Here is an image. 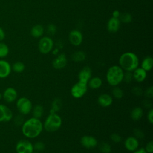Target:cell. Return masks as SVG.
I'll return each mask as SVG.
<instances>
[{"label":"cell","mask_w":153,"mask_h":153,"mask_svg":"<svg viewBox=\"0 0 153 153\" xmlns=\"http://www.w3.org/2000/svg\"><path fill=\"white\" fill-rule=\"evenodd\" d=\"M42 130V123L39 119L34 117L26 120L22 125V134L29 139L37 137L40 135Z\"/></svg>","instance_id":"cell-1"},{"label":"cell","mask_w":153,"mask_h":153,"mask_svg":"<svg viewBox=\"0 0 153 153\" xmlns=\"http://www.w3.org/2000/svg\"><path fill=\"white\" fill-rule=\"evenodd\" d=\"M139 64L138 57L132 52H126L122 54L119 58V66L125 71L133 72L138 68Z\"/></svg>","instance_id":"cell-2"},{"label":"cell","mask_w":153,"mask_h":153,"mask_svg":"<svg viewBox=\"0 0 153 153\" xmlns=\"http://www.w3.org/2000/svg\"><path fill=\"white\" fill-rule=\"evenodd\" d=\"M124 71L118 65L111 66L107 71L106 78L108 83L112 86H118L123 80Z\"/></svg>","instance_id":"cell-3"},{"label":"cell","mask_w":153,"mask_h":153,"mask_svg":"<svg viewBox=\"0 0 153 153\" xmlns=\"http://www.w3.org/2000/svg\"><path fill=\"white\" fill-rule=\"evenodd\" d=\"M62 124V120L56 113H50L45 118L43 128L48 132L53 133L57 131Z\"/></svg>","instance_id":"cell-4"},{"label":"cell","mask_w":153,"mask_h":153,"mask_svg":"<svg viewBox=\"0 0 153 153\" xmlns=\"http://www.w3.org/2000/svg\"><path fill=\"white\" fill-rule=\"evenodd\" d=\"M16 108L22 115H27L32 111L33 106L29 98L21 97L16 101Z\"/></svg>","instance_id":"cell-5"},{"label":"cell","mask_w":153,"mask_h":153,"mask_svg":"<svg viewBox=\"0 0 153 153\" xmlns=\"http://www.w3.org/2000/svg\"><path fill=\"white\" fill-rule=\"evenodd\" d=\"M87 90V83L78 81L72 87L71 89V94L74 98L79 99L85 95Z\"/></svg>","instance_id":"cell-6"},{"label":"cell","mask_w":153,"mask_h":153,"mask_svg":"<svg viewBox=\"0 0 153 153\" xmlns=\"http://www.w3.org/2000/svg\"><path fill=\"white\" fill-rule=\"evenodd\" d=\"M16 151L17 153H33V144L27 139H21L16 145Z\"/></svg>","instance_id":"cell-7"},{"label":"cell","mask_w":153,"mask_h":153,"mask_svg":"<svg viewBox=\"0 0 153 153\" xmlns=\"http://www.w3.org/2000/svg\"><path fill=\"white\" fill-rule=\"evenodd\" d=\"M53 47V41L49 37L44 36L40 39L38 43V49L40 53L45 54L50 53Z\"/></svg>","instance_id":"cell-8"},{"label":"cell","mask_w":153,"mask_h":153,"mask_svg":"<svg viewBox=\"0 0 153 153\" xmlns=\"http://www.w3.org/2000/svg\"><path fill=\"white\" fill-rule=\"evenodd\" d=\"M13 117L12 111L5 105L0 104V123L11 121Z\"/></svg>","instance_id":"cell-9"},{"label":"cell","mask_w":153,"mask_h":153,"mask_svg":"<svg viewBox=\"0 0 153 153\" xmlns=\"http://www.w3.org/2000/svg\"><path fill=\"white\" fill-rule=\"evenodd\" d=\"M18 96L17 90L11 87H7L2 93V98L7 103H12L17 100Z\"/></svg>","instance_id":"cell-10"},{"label":"cell","mask_w":153,"mask_h":153,"mask_svg":"<svg viewBox=\"0 0 153 153\" xmlns=\"http://www.w3.org/2000/svg\"><path fill=\"white\" fill-rule=\"evenodd\" d=\"M80 142L82 146L87 149H92L97 146V139L92 136L85 135L83 136L80 140Z\"/></svg>","instance_id":"cell-11"},{"label":"cell","mask_w":153,"mask_h":153,"mask_svg":"<svg viewBox=\"0 0 153 153\" xmlns=\"http://www.w3.org/2000/svg\"><path fill=\"white\" fill-rule=\"evenodd\" d=\"M124 145L127 151L133 152L139 148V142L138 139L134 136H128L124 142Z\"/></svg>","instance_id":"cell-12"},{"label":"cell","mask_w":153,"mask_h":153,"mask_svg":"<svg viewBox=\"0 0 153 153\" xmlns=\"http://www.w3.org/2000/svg\"><path fill=\"white\" fill-rule=\"evenodd\" d=\"M12 69L10 63L7 60H0V78H5L8 77L11 72Z\"/></svg>","instance_id":"cell-13"},{"label":"cell","mask_w":153,"mask_h":153,"mask_svg":"<svg viewBox=\"0 0 153 153\" xmlns=\"http://www.w3.org/2000/svg\"><path fill=\"white\" fill-rule=\"evenodd\" d=\"M82 35L81 32L77 30H73L69 34V39L70 42L75 45L78 46L82 42Z\"/></svg>","instance_id":"cell-14"},{"label":"cell","mask_w":153,"mask_h":153,"mask_svg":"<svg viewBox=\"0 0 153 153\" xmlns=\"http://www.w3.org/2000/svg\"><path fill=\"white\" fill-rule=\"evenodd\" d=\"M67 65V59L65 54L62 53L58 55L53 61L52 65L56 69H62Z\"/></svg>","instance_id":"cell-15"},{"label":"cell","mask_w":153,"mask_h":153,"mask_svg":"<svg viewBox=\"0 0 153 153\" xmlns=\"http://www.w3.org/2000/svg\"><path fill=\"white\" fill-rule=\"evenodd\" d=\"M113 102L112 97L107 93H103L97 97L98 104L103 108H106L112 105Z\"/></svg>","instance_id":"cell-16"},{"label":"cell","mask_w":153,"mask_h":153,"mask_svg":"<svg viewBox=\"0 0 153 153\" xmlns=\"http://www.w3.org/2000/svg\"><path fill=\"white\" fill-rule=\"evenodd\" d=\"M78 81L87 83L91 78V70L88 66H85L82 68L78 73Z\"/></svg>","instance_id":"cell-17"},{"label":"cell","mask_w":153,"mask_h":153,"mask_svg":"<svg viewBox=\"0 0 153 153\" xmlns=\"http://www.w3.org/2000/svg\"><path fill=\"white\" fill-rule=\"evenodd\" d=\"M120 27V20L119 18H115L112 17L108 20L107 24V28L109 32L115 33L118 30Z\"/></svg>","instance_id":"cell-18"},{"label":"cell","mask_w":153,"mask_h":153,"mask_svg":"<svg viewBox=\"0 0 153 153\" xmlns=\"http://www.w3.org/2000/svg\"><path fill=\"white\" fill-rule=\"evenodd\" d=\"M133 79L137 82H143L146 78V71L143 69L142 68H137L133 72Z\"/></svg>","instance_id":"cell-19"},{"label":"cell","mask_w":153,"mask_h":153,"mask_svg":"<svg viewBox=\"0 0 153 153\" xmlns=\"http://www.w3.org/2000/svg\"><path fill=\"white\" fill-rule=\"evenodd\" d=\"M102 85V80L99 76H94L91 78L87 82L88 87L93 90L99 88Z\"/></svg>","instance_id":"cell-20"},{"label":"cell","mask_w":153,"mask_h":153,"mask_svg":"<svg viewBox=\"0 0 153 153\" xmlns=\"http://www.w3.org/2000/svg\"><path fill=\"white\" fill-rule=\"evenodd\" d=\"M153 66V59L151 56L145 57L142 61L141 67L145 71H149Z\"/></svg>","instance_id":"cell-21"},{"label":"cell","mask_w":153,"mask_h":153,"mask_svg":"<svg viewBox=\"0 0 153 153\" xmlns=\"http://www.w3.org/2000/svg\"><path fill=\"white\" fill-rule=\"evenodd\" d=\"M143 115V109L140 107L134 108L130 112V117L133 121H138L142 118Z\"/></svg>","instance_id":"cell-22"},{"label":"cell","mask_w":153,"mask_h":153,"mask_svg":"<svg viewBox=\"0 0 153 153\" xmlns=\"http://www.w3.org/2000/svg\"><path fill=\"white\" fill-rule=\"evenodd\" d=\"M44 32V28L40 25H36L33 26L30 30V34L34 38L41 36Z\"/></svg>","instance_id":"cell-23"},{"label":"cell","mask_w":153,"mask_h":153,"mask_svg":"<svg viewBox=\"0 0 153 153\" xmlns=\"http://www.w3.org/2000/svg\"><path fill=\"white\" fill-rule=\"evenodd\" d=\"M32 112L33 117L39 119L43 115L44 108L42 106L40 105H37L35 106L33 108H32Z\"/></svg>","instance_id":"cell-24"},{"label":"cell","mask_w":153,"mask_h":153,"mask_svg":"<svg viewBox=\"0 0 153 153\" xmlns=\"http://www.w3.org/2000/svg\"><path fill=\"white\" fill-rule=\"evenodd\" d=\"M85 54L82 51H78L74 53L71 56V59L75 62H82L85 59Z\"/></svg>","instance_id":"cell-25"},{"label":"cell","mask_w":153,"mask_h":153,"mask_svg":"<svg viewBox=\"0 0 153 153\" xmlns=\"http://www.w3.org/2000/svg\"><path fill=\"white\" fill-rule=\"evenodd\" d=\"M11 69L16 73H21L24 71L25 69V65L22 62H16L13 63L11 66Z\"/></svg>","instance_id":"cell-26"},{"label":"cell","mask_w":153,"mask_h":153,"mask_svg":"<svg viewBox=\"0 0 153 153\" xmlns=\"http://www.w3.org/2000/svg\"><path fill=\"white\" fill-rule=\"evenodd\" d=\"M112 96L115 99H120L123 98L124 93L123 90L121 88H120L117 86H115V87H114V88L112 90Z\"/></svg>","instance_id":"cell-27"},{"label":"cell","mask_w":153,"mask_h":153,"mask_svg":"<svg viewBox=\"0 0 153 153\" xmlns=\"http://www.w3.org/2000/svg\"><path fill=\"white\" fill-rule=\"evenodd\" d=\"M8 46L4 42L0 41V59L7 57L9 53Z\"/></svg>","instance_id":"cell-28"},{"label":"cell","mask_w":153,"mask_h":153,"mask_svg":"<svg viewBox=\"0 0 153 153\" xmlns=\"http://www.w3.org/2000/svg\"><path fill=\"white\" fill-rule=\"evenodd\" d=\"M62 105V102L60 99H56L52 102V106L50 113H56L57 111H59Z\"/></svg>","instance_id":"cell-29"},{"label":"cell","mask_w":153,"mask_h":153,"mask_svg":"<svg viewBox=\"0 0 153 153\" xmlns=\"http://www.w3.org/2000/svg\"><path fill=\"white\" fill-rule=\"evenodd\" d=\"M99 149L102 153H110L111 151V145L108 143L105 142H102L99 144Z\"/></svg>","instance_id":"cell-30"},{"label":"cell","mask_w":153,"mask_h":153,"mask_svg":"<svg viewBox=\"0 0 153 153\" xmlns=\"http://www.w3.org/2000/svg\"><path fill=\"white\" fill-rule=\"evenodd\" d=\"M133 79V74L132 72L129 71H126V72L124 73V76H123V80L126 83L129 84L131 82V81Z\"/></svg>","instance_id":"cell-31"},{"label":"cell","mask_w":153,"mask_h":153,"mask_svg":"<svg viewBox=\"0 0 153 153\" xmlns=\"http://www.w3.org/2000/svg\"><path fill=\"white\" fill-rule=\"evenodd\" d=\"M120 20L123 22H124V23H130L131 21V16L130 14L129 13H124L123 14H120Z\"/></svg>","instance_id":"cell-32"},{"label":"cell","mask_w":153,"mask_h":153,"mask_svg":"<svg viewBox=\"0 0 153 153\" xmlns=\"http://www.w3.org/2000/svg\"><path fill=\"white\" fill-rule=\"evenodd\" d=\"M33 146L34 150H36L37 152L42 151L45 148V144L41 141H38L36 143H35Z\"/></svg>","instance_id":"cell-33"},{"label":"cell","mask_w":153,"mask_h":153,"mask_svg":"<svg viewBox=\"0 0 153 153\" xmlns=\"http://www.w3.org/2000/svg\"><path fill=\"white\" fill-rule=\"evenodd\" d=\"M133 133L134 135V137L137 139H143L144 137V133L143 131L138 128H136L133 130Z\"/></svg>","instance_id":"cell-34"},{"label":"cell","mask_w":153,"mask_h":153,"mask_svg":"<svg viewBox=\"0 0 153 153\" xmlns=\"http://www.w3.org/2000/svg\"><path fill=\"white\" fill-rule=\"evenodd\" d=\"M110 139H111V140L113 142L116 143H120V142L121 141V140H122L121 136L119 134H118V133H112V134H111V136H110Z\"/></svg>","instance_id":"cell-35"},{"label":"cell","mask_w":153,"mask_h":153,"mask_svg":"<svg viewBox=\"0 0 153 153\" xmlns=\"http://www.w3.org/2000/svg\"><path fill=\"white\" fill-rule=\"evenodd\" d=\"M131 91H132V93L136 96H140L143 94L142 89L140 87H138V86L134 87L132 88Z\"/></svg>","instance_id":"cell-36"},{"label":"cell","mask_w":153,"mask_h":153,"mask_svg":"<svg viewBox=\"0 0 153 153\" xmlns=\"http://www.w3.org/2000/svg\"><path fill=\"white\" fill-rule=\"evenodd\" d=\"M145 96L147 99H151L153 97V87L150 86L145 91Z\"/></svg>","instance_id":"cell-37"},{"label":"cell","mask_w":153,"mask_h":153,"mask_svg":"<svg viewBox=\"0 0 153 153\" xmlns=\"http://www.w3.org/2000/svg\"><path fill=\"white\" fill-rule=\"evenodd\" d=\"M147 153H152L153 152V142L152 140H150L148 142L144 148Z\"/></svg>","instance_id":"cell-38"},{"label":"cell","mask_w":153,"mask_h":153,"mask_svg":"<svg viewBox=\"0 0 153 153\" xmlns=\"http://www.w3.org/2000/svg\"><path fill=\"white\" fill-rule=\"evenodd\" d=\"M147 119L148 122L152 124H153V109L152 108H150L147 114Z\"/></svg>","instance_id":"cell-39"},{"label":"cell","mask_w":153,"mask_h":153,"mask_svg":"<svg viewBox=\"0 0 153 153\" xmlns=\"http://www.w3.org/2000/svg\"><path fill=\"white\" fill-rule=\"evenodd\" d=\"M48 32L51 35H54L56 31V27L53 24H50L48 26Z\"/></svg>","instance_id":"cell-40"},{"label":"cell","mask_w":153,"mask_h":153,"mask_svg":"<svg viewBox=\"0 0 153 153\" xmlns=\"http://www.w3.org/2000/svg\"><path fill=\"white\" fill-rule=\"evenodd\" d=\"M25 121L23 120V118L22 117V115H18L17 117H16L15 118V120H14V122L16 123V125L17 126H19V125H22V124Z\"/></svg>","instance_id":"cell-41"},{"label":"cell","mask_w":153,"mask_h":153,"mask_svg":"<svg viewBox=\"0 0 153 153\" xmlns=\"http://www.w3.org/2000/svg\"><path fill=\"white\" fill-rule=\"evenodd\" d=\"M143 106H145L146 108H152L151 106V102L150 100H149L148 99H146L143 102Z\"/></svg>","instance_id":"cell-42"},{"label":"cell","mask_w":153,"mask_h":153,"mask_svg":"<svg viewBox=\"0 0 153 153\" xmlns=\"http://www.w3.org/2000/svg\"><path fill=\"white\" fill-rule=\"evenodd\" d=\"M5 37V32L3 30V29L0 27V41H2V40H4Z\"/></svg>","instance_id":"cell-43"},{"label":"cell","mask_w":153,"mask_h":153,"mask_svg":"<svg viewBox=\"0 0 153 153\" xmlns=\"http://www.w3.org/2000/svg\"><path fill=\"white\" fill-rule=\"evenodd\" d=\"M133 153H147L144 148H140L133 151Z\"/></svg>","instance_id":"cell-44"},{"label":"cell","mask_w":153,"mask_h":153,"mask_svg":"<svg viewBox=\"0 0 153 153\" xmlns=\"http://www.w3.org/2000/svg\"><path fill=\"white\" fill-rule=\"evenodd\" d=\"M120 16V13L118 10H115L112 13V17L115 18H119Z\"/></svg>","instance_id":"cell-45"},{"label":"cell","mask_w":153,"mask_h":153,"mask_svg":"<svg viewBox=\"0 0 153 153\" xmlns=\"http://www.w3.org/2000/svg\"><path fill=\"white\" fill-rule=\"evenodd\" d=\"M2 98V94L0 92V100Z\"/></svg>","instance_id":"cell-46"},{"label":"cell","mask_w":153,"mask_h":153,"mask_svg":"<svg viewBox=\"0 0 153 153\" xmlns=\"http://www.w3.org/2000/svg\"><path fill=\"white\" fill-rule=\"evenodd\" d=\"M33 153H40L39 152H33Z\"/></svg>","instance_id":"cell-47"}]
</instances>
